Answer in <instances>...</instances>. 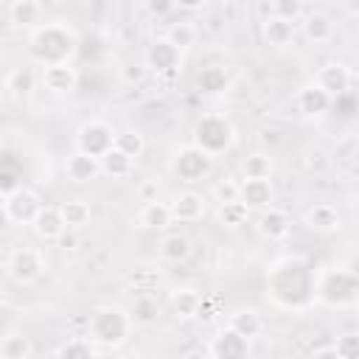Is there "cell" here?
I'll list each match as a JSON object with an SVG mask.
<instances>
[{
  "label": "cell",
  "mask_w": 359,
  "mask_h": 359,
  "mask_svg": "<svg viewBox=\"0 0 359 359\" xmlns=\"http://www.w3.org/2000/svg\"><path fill=\"white\" fill-rule=\"evenodd\" d=\"M129 331H132L129 311L118 306H101L87 320V339L104 348H118L129 337Z\"/></svg>",
  "instance_id": "6da1fadb"
},
{
  "label": "cell",
  "mask_w": 359,
  "mask_h": 359,
  "mask_svg": "<svg viewBox=\"0 0 359 359\" xmlns=\"http://www.w3.org/2000/svg\"><path fill=\"white\" fill-rule=\"evenodd\" d=\"M76 50V36L67 25L62 22H50L45 28H39L34 36H31V53L34 59H39L42 65H50V62H67Z\"/></svg>",
  "instance_id": "7a4b0ae2"
},
{
  "label": "cell",
  "mask_w": 359,
  "mask_h": 359,
  "mask_svg": "<svg viewBox=\"0 0 359 359\" xmlns=\"http://www.w3.org/2000/svg\"><path fill=\"white\" fill-rule=\"evenodd\" d=\"M233 123L224 115H202L194 126V146H199L202 151H208L210 157H216L219 151L230 149L233 143Z\"/></svg>",
  "instance_id": "3957f363"
},
{
  "label": "cell",
  "mask_w": 359,
  "mask_h": 359,
  "mask_svg": "<svg viewBox=\"0 0 359 359\" xmlns=\"http://www.w3.org/2000/svg\"><path fill=\"white\" fill-rule=\"evenodd\" d=\"M210 165H213V157H210L208 151H202L199 146H182V149H177L174 157H171V168H174V171L180 174V180H185V182L202 180V177L210 171Z\"/></svg>",
  "instance_id": "277c9868"
},
{
  "label": "cell",
  "mask_w": 359,
  "mask_h": 359,
  "mask_svg": "<svg viewBox=\"0 0 359 359\" xmlns=\"http://www.w3.org/2000/svg\"><path fill=\"white\" fill-rule=\"evenodd\" d=\"M11 280L17 283H34L42 272H45V258L36 247H20L8 255V264H6Z\"/></svg>",
  "instance_id": "5b68a950"
},
{
  "label": "cell",
  "mask_w": 359,
  "mask_h": 359,
  "mask_svg": "<svg viewBox=\"0 0 359 359\" xmlns=\"http://www.w3.org/2000/svg\"><path fill=\"white\" fill-rule=\"evenodd\" d=\"M39 81L48 93L53 95H65V93H73L76 84H79V70L70 65V62H50L42 67L39 73Z\"/></svg>",
  "instance_id": "8992f818"
},
{
  "label": "cell",
  "mask_w": 359,
  "mask_h": 359,
  "mask_svg": "<svg viewBox=\"0 0 359 359\" xmlns=\"http://www.w3.org/2000/svg\"><path fill=\"white\" fill-rule=\"evenodd\" d=\"M112 129L104 123V121H84L81 126H79V137H76V146L81 149V151H87V154H95V157H101L109 146H112Z\"/></svg>",
  "instance_id": "52a82bcc"
},
{
  "label": "cell",
  "mask_w": 359,
  "mask_h": 359,
  "mask_svg": "<svg viewBox=\"0 0 359 359\" xmlns=\"http://www.w3.org/2000/svg\"><path fill=\"white\" fill-rule=\"evenodd\" d=\"M247 353H250V339L236 334L230 325L219 328L208 345V356H213V359H241Z\"/></svg>",
  "instance_id": "ba28073f"
},
{
  "label": "cell",
  "mask_w": 359,
  "mask_h": 359,
  "mask_svg": "<svg viewBox=\"0 0 359 359\" xmlns=\"http://www.w3.org/2000/svg\"><path fill=\"white\" fill-rule=\"evenodd\" d=\"M39 205H42V202H39V196H36L31 188H14V191L6 196V202H3L8 222H17V224H28V222L36 216Z\"/></svg>",
  "instance_id": "9c48e42d"
},
{
  "label": "cell",
  "mask_w": 359,
  "mask_h": 359,
  "mask_svg": "<svg viewBox=\"0 0 359 359\" xmlns=\"http://www.w3.org/2000/svg\"><path fill=\"white\" fill-rule=\"evenodd\" d=\"M351 79H353V73H351V67H348L345 62H328V65H323V67L317 70V76H314V81H317L331 98L345 95L348 87H351Z\"/></svg>",
  "instance_id": "30bf717a"
},
{
  "label": "cell",
  "mask_w": 359,
  "mask_h": 359,
  "mask_svg": "<svg viewBox=\"0 0 359 359\" xmlns=\"http://www.w3.org/2000/svg\"><path fill=\"white\" fill-rule=\"evenodd\" d=\"M65 174L70 182L76 185H84V182H93L98 174H101V160L95 154H87L81 149L70 151L67 160H65Z\"/></svg>",
  "instance_id": "8fae6325"
},
{
  "label": "cell",
  "mask_w": 359,
  "mask_h": 359,
  "mask_svg": "<svg viewBox=\"0 0 359 359\" xmlns=\"http://www.w3.org/2000/svg\"><path fill=\"white\" fill-rule=\"evenodd\" d=\"M238 199L252 210H261L266 205H272L275 199V188L269 182V177H244L238 182Z\"/></svg>",
  "instance_id": "7c38bea8"
},
{
  "label": "cell",
  "mask_w": 359,
  "mask_h": 359,
  "mask_svg": "<svg viewBox=\"0 0 359 359\" xmlns=\"http://www.w3.org/2000/svg\"><path fill=\"white\" fill-rule=\"evenodd\" d=\"M255 227H258V233H261L264 238L280 241V238H286L289 230H292V216H289L286 210L275 208V205H266V208H261V213H258V219H255Z\"/></svg>",
  "instance_id": "4fadbf2b"
},
{
  "label": "cell",
  "mask_w": 359,
  "mask_h": 359,
  "mask_svg": "<svg viewBox=\"0 0 359 359\" xmlns=\"http://www.w3.org/2000/svg\"><path fill=\"white\" fill-rule=\"evenodd\" d=\"M146 65H149L157 76H171V73L180 67V50H177L165 36H160V39H154V42L149 45V50H146Z\"/></svg>",
  "instance_id": "5bb4252c"
},
{
  "label": "cell",
  "mask_w": 359,
  "mask_h": 359,
  "mask_svg": "<svg viewBox=\"0 0 359 359\" xmlns=\"http://www.w3.org/2000/svg\"><path fill=\"white\" fill-rule=\"evenodd\" d=\"M303 222H306V227H309L311 233L328 236V233L339 230L342 216H339L337 205H331V202H317V205H311V208L303 213Z\"/></svg>",
  "instance_id": "9a60e30c"
},
{
  "label": "cell",
  "mask_w": 359,
  "mask_h": 359,
  "mask_svg": "<svg viewBox=\"0 0 359 359\" xmlns=\"http://www.w3.org/2000/svg\"><path fill=\"white\" fill-rule=\"evenodd\" d=\"M168 208H171V219H174V222L191 224V222H199V219L205 216L208 202H205V196L196 194V191H182Z\"/></svg>",
  "instance_id": "2e32d148"
},
{
  "label": "cell",
  "mask_w": 359,
  "mask_h": 359,
  "mask_svg": "<svg viewBox=\"0 0 359 359\" xmlns=\"http://www.w3.org/2000/svg\"><path fill=\"white\" fill-rule=\"evenodd\" d=\"M31 224H34V233H36L39 238H45V241H56V238L67 230L65 222H62L59 205H39L36 216L31 219Z\"/></svg>",
  "instance_id": "e0dca14e"
},
{
  "label": "cell",
  "mask_w": 359,
  "mask_h": 359,
  "mask_svg": "<svg viewBox=\"0 0 359 359\" xmlns=\"http://www.w3.org/2000/svg\"><path fill=\"white\" fill-rule=\"evenodd\" d=\"M168 306L174 311V317L180 320H191L199 314V306H202V292L194 289V286H174L168 292Z\"/></svg>",
  "instance_id": "ac0fdd59"
},
{
  "label": "cell",
  "mask_w": 359,
  "mask_h": 359,
  "mask_svg": "<svg viewBox=\"0 0 359 359\" xmlns=\"http://www.w3.org/2000/svg\"><path fill=\"white\" fill-rule=\"evenodd\" d=\"M297 107H300L303 115L317 118V115H325V112L334 107V98H331L317 81H311V84H306V87L297 93Z\"/></svg>",
  "instance_id": "d6986e66"
},
{
  "label": "cell",
  "mask_w": 359,
  "mask_h": 359,
  "mask_svg": "<svg viewBox=\"0 0 359 359\" xmlns=\"http://www.w3.org/2000/svg\"><path fill=\"white\" fill-rule=\"evenodd\" d=\"M300 25H303V36H306L309 42H314V45H325V42H331L334 34H337V25H334V20H331L325 11H311V14H306Z\"/></svg>",
  "instance_id": "ffe728a7"
},
{
  "label": "cell",
  "mask_w": 359,
  "mask_h": 359,
  "mask_svg": "<svg viewBox=\"0 0 359 359\" xmlns=\"http://www.w3.org/2000/svg\"><path fill=\"white\" fill-rule=\"evenodd\" d=\"M261 34H264L266 45H272V48H286V45H292L297 28H294V20H283V17L269 14V17L261 22Z\"/></svg>",
  "instance_id": "44dd1931"
},
{
  "label": "cell",
  "mask_w": 359,
  "mask_h": 359,
  "mask_svg": "<svg viewBox=\"0 0 359 359\" xmlns=\"http://www.w3.org/2000/svg\"><path fill=\"white\" fill-rule=\"evenodd\" d=\"M135 222H137L140 227H146V230H165L174 219H171V208H168L165 202L151 199V202H146V205L137 210Z\"/></svg>",
  "instance_id": "7402d4cb"
},
{
  "label": "cell",
  "mask_w": 359,
  "mask_h": 359,
  "mask_svg": "<svg viewBox=\"0 0 359 359\" xmlns=\"http://www.w3.org/2000/svg\"><path fill=\"white\" fill-rule=\"evenodd\" d=\"M98 160H101V174H107L112 180H126L135 171V160L129 154H123L121 149H115V146H109Z\"/></svg>",
  "instance_id": "603a6c76"
},
{
  "label": "cell",
  "mask_w": 359,
  "mask_h": 359,
  "mask_svg": "<svg viewBox=\"0 0 359 359\" xmlns=\"http://www.w3.org/2000/svg\"><path fill=\"white\" fill-rule=\"evenodd\" d=\"M236 334H241L244 339H255L261 331H264V320L255 309H238L230 314V323H227Z\"/></svg>",
  "instance_id": "cb8c5ba5"
},
{
  "label": "cell",
  "mask_w": 359,
  "mask_h": 359,
  "mask_svg": "<svg viewBox=\"0 0 359 359\" xmlns=\"http://www.w3.org/2000/svg\"><path fill=\"white\" fill-rule=\"evenodd\" d=\"M191 238L185 236V233H168V236H163V241H160V258L163 261H168V264H180V261H185L188 255H191Z\"/></svg>",
  "instance_id": "d4e9b609"
},
{
  "label": "cell",
  "mask_w": 359,
  "mask_h": 359,
  "mask_svg": "<svg viewBox=\"0 0 359 359\" xmlns=\"http://www.w3.org/2000/svg\"><path fill=\"white\" fill-rule=\"evenodd\" d=\"M59 213H62L65 227H70V230L84 227V224L90 222V216H93L87 199H79V196H76V199H65V202L59 205Z\"/></svg>",
  "instance_id": "484cf974"
},
{
  "label": "cell",
  "mask_w": 359,
  "mask_h": 359,
  "mask_svg": "<svg viewBox=\"0 0 359 359\" xmlns=\"http://www.w3.org/2000/svg\"><path fill=\"white\" fill-rule=\"evenodd\" d=\"M34 84H36V73L31 67H14L6 79V90L14 95V98H28L34 93Z\"/></svg>",
  "instance_id": "4316f807"
},
{
  "label": "cell",
  "mask_w": 359,
  "mask_h": 359,
  "mask_svg": "<svg viewBox=\"0 0 359 359\" xmlns=\"http://www.w3.org/2000/svg\"><path fill=\"white\" fill-rule=\"evenodd\" d=\"M157 317H160V306H157V300H154L151 294H137L135 303H132V309H129V320H132V325H149V323H154Z\"/></svg>",
  "instance_id": "83f0119b"
},
{
  "label": "cell",
  "mask_w": 359,
  "mask_h": 359,
  "mask_svg": "<svg viewBox=\"0 0 359 359\" xmlns=\"http://www.w3.org/2000/svg\"><path fill=\"white\" fill-rule=\"evenodd\" d=\"M112 146L121 149L123 154H129L132 160H137L146 151V137L137 129H121V132L112 135Z\"/></svg>",
  "instance_id": "f1b7e54d"
},
{
  "label": "cell",
  "mask_w": 359,
  "mask_h": 359,
  "mask_svg": "<svg viewBox=\"0 0 359 359\" xmlns=\"http://www.w3.org/2000/svg\"><path fill=\"white\" fill-rule=\"evenodd\" d=\"M0 356L3 359H28V356H34V342L22 334H6L0 339Z\"/></svg>",
  "instance_id": "f546056e"
},
{
  "label": "cell",
  "mask_w": 359,
  "mask_h": 359,
  "mask_svg": "<svg viewBox=\"0 0 359 359\" xmlns=\"http://www.w3.org/2000/svg\"><path fill=\"white\" fill-rule=\"evenodd\" d=\"M165 39H168L177 50H185V48H191V45L196 42V25H194V22H185V20L171 22V25L165 28Z\"/></svg>",
  "instance_id": "4dcf8cb0"
},
{
  "label": "cell",
  "mask_w": 359,
  "mask_h": 359,
  "mask_svg": "<svg viewBox=\"0 0 359 359\" xmlns=\"http://www.w3.org/2000/svg\"><path fill=\"white\" fill-rule=\"evenodd\" d=\"M39 14H42L39 0H14V3L8 6V17H11V22H17V25H34V22L39 20Z\"/></svg>",
  "instance_id": "1f68e13d"
},
{
  "label": "cell",
  "mask_w": 359,
  "mask_h": 359,
  "mask_svg": "<svg viewBox=\"0 0 359 359\" xmlns=\"http://www.w3.org/2000/svg\"><path fill=\"white\" fill-rule=\"evenodd\" d=\"M272 168H275V163L266 151H252L241 160V174L244 177H272Z\"/></svg>",
  "instance_id": "d6a6232c"
},
{
  "label": "cell",
  "mask_w": 359,
  "mask_h": 359,
  "mask_svg": "<svg viewBox=\"0 0 359 359\" xmlns=\"http://www.w3.org/2000/svg\"><path fill=\"white\" fill-rule=\"evenodd\" d=\"M53 356H59V359H90V356H95V348L87 337H73L65 345H59L53 351Z\"/></svg>",
  "instance_id": "836d02e7"
},
{
  "label": "cell",
  "mask_w": 359,
  "mask_h": 359,
  "mask_svg": "<svg viewBox=\"0 0 359 359\" xmlns=\"http://www.w3.org/2000/svg\"><path fill=\"white\" fill-rule=\"evenodd\" d=\"M247 219H250V208L241 199L219 205V224H224V227H241V224H247Z\"/></svg>",
  "instance_id": "e575fe53"
},
{
  "label": "cell",
  "mask_w": 359,
  "mask_h": 359,
  "mask_svg": "<svg viewBox=\"0 0 359 359\" xmlns=\"http://www.w3.org/2000/svg\"><path fill=\"white\" fill-rule=\"evenodd\" d=\"M196 84H199V90L202 93H222L224 87H227V73L222 70V67H216V65H210V67H202L199 70V76H196Z\"/></svg>",
  "instance_id": "d590c367"
},
{
  "label": "cell",
  "mask_w": 359,
  "mask_h": 359,
  "mask_svg": "<svg viewBox=\"0 0 359 359\" xmlns=\"http://www.w3.org/2000/svg\"><path fill=\"white\" fill-rule=\"evenodd\" d=\"M213 199L219 202V205H224V202H236L238 199V180H233V177H224V180H216V185H213Z\"/></svg>",
  "instance_id": "8d00e7d4"
},
{
  "label": "cell",
  "mask_w": 359,
  "mask_h": 359,
  "mask_svg": "<svg viewBox=\"0 0 359 359\" xmlns=\"http://www.w3.org/2000/svg\"><path fill=\"white\" fill-rule=\"evenodd\" d=\"M275 17H283V20H297L303 14V0H272V11Z\"/></svg>",
  "instance_id": "74e56055"
},
{
  "label": "cell",
  "mask_w": 359,
  "mask_h": 359,
  "mask_svg": "<svg viewBox=\"0 0 359 359\" xmlns=\"http://www.w3.org/2000/svg\"><path fill=\"white\" fill-rule=\"evenodd\" d=\"M334 348H337L339 359H353L359 353V337L356 334H342V337H337Z\"/></svg>",
  "instance_id": "f35d334b"
},
{
  "label": "cell",
  "mask_w": 359,
  "mask_h": 359,
  "mask_svg": "<svg viewBox=\"0 0 359 359\" xmlns=\"http://www.w3.org/2000/svg\"><path fill=\"white\" fill-rule=\"evenodd\" d=\"M146 79V65H140V62H126L123 67H121V81L123 84H140Z\"/></svg>",
  "instance_id": "ab89813d"
},
{
  "label": "cell",
  "mask_w": 359,
  "mask_h": 359,
  "mask_svg": "<svg viewBox=\"0 0 359 359\" xmlns=\"http://www.w3.org/2000/svg\"><path fill=\"white\" fill-rule=\"evenodd\" d=\"M174 8H177V6H174V0H146V11H149L151 17H157V20L168 17Z\"/></svg>",
  "instance_id": "60d3db41"
},
{
  "label": "cell",
  "mask_w": 359,
  "mask_h": 359,
  "mask_svg": "<svg viewBox=\"0 0 359 359\" xmlns=\"http://www.w3.org/2000/svg\"><path fill=\"white\" fill-rule=\"evenodd\" d=\"M14 188H20V185H17V180H14V174H0V194H6V196H8Z\"/></svg>",
  "instance_id": "b9f144b4"
},
{
  "label": "cell",
  "mask_w": 359,
  "mask_h": 359,
  "mask_svg": "<svg viewBox=\"0 0 359 359\" xmlns=\"http://www.w3.org/2000/svg\"><path fill=\"white\" fill-rule=\"evenodd\" d=\"M140 196H143V202H151V199H157V182H143L140 185Z\"/></svg>",
  "instance_id": "7bdbcfd3"
},
{
  "label": "cell",
  "mask_w": 359,
  "mask_h": 359,
  "mask_svg": "<svg viewBox=\"0 0 359 359\" xmlns=\"http://www.w3.org/2000/svg\"><path fill=\"white\" fill-rule=\"evenodd\" d=\"M205 3H208V0H174V6H177V8H185V11H199Z\"/></svg>",
  "instance_id": "ee69618b"
},
{
  "label": "cell",
  "mask_w": 359,
  "mask_h": 359,
  "mask_svg": "<svg viewBox=\"0 0 359 359\" xmlns=\"http://www.w3.org/2000/svg\"><path fill=\"white\" fill-rule=\"evenodd\" d=\"M311 356H314V359H325V356H334V359H339L334 345H323V348H314V351H311Z\"/></svg>",
  "instance_id": "f6af8a7d"
},
{
  "label": "cell",
  "mask_w": 359,
  "mask_h": 359,
  "mask_svg": "<svg viewBox=\"0 0 359 359\" xmlns=\"http://www.w3.org/2000/svg\"><path fill=\"white\" fill-rule=\"evenodd\" d=\"M8 224V216H6V208H0V230Z\"/></svg>",
  "instance_id": "bcb514c9"
},
{
  "label": "cell",
  "mask_w": 359,
  "mask_h": 359,
  "mask_svg": "<svg viewBox=\"0 0 359 359\" xmlns=\"http://www.w3.org/2000/svg\"><path fill=\"white\" fill-rule=\"evenodd\" d=\"M118 0H93V6H115Z\"/></svg>",
  "instance_id": "7dc6e473"
}]
</instances>
